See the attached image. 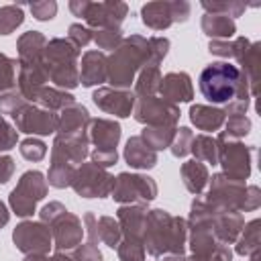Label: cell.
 I'll use <instances>...</instances> for the list:
<instances>
[{
    "instance_id": "obj_1",
    "label": "cell",
    "mask_w": 261,
    "mask_h": 261,
    "mask_svg": "<svg viewBox=\"0 0 261 261\" xmlns=\"http://www.w3.org/2000/svg\"><path fill=\"white\" fill-rule=\"evenodd\" d=\"M200 92L214 104L251 102V88L245 73L228 61H212L200 71Z\"/></svg>"
},
{
    "instance_id": "obj_2",
    "label": "cell",
    "mask_w": 261,
    "mask_h": 261,
    "mask_svg": "<svg viewBox=\"0 0 261 261\" xmlns=\"http://www.w3.org/2000/svg\"><path fill=\"white\" fill-rule=\"evenodd\" d=\"M188 241V224L181 216H175L163 208L147 212L143 245L151 257L184 255Z\"/></svg>"
},
{
    "instance_id": "obj_3",
    "label": "cell",
    "mask_w": 261,
    "mask_h": 261,
    "mask_svg": "<svg viewBox=\"0 0 261 261\" xmlns=\"http://www.w3.org/2000/svg\"><path fill=\"white\" fill-rule=\"evenodd\" d=\"M149 63H151L149 39L141 35L124 37L122 43L110 55H106L110 88L130 90V84H135V77L141 71V67Z\"/></svg>"
},
{
    "instance_id": "obj_4",
    "label": "cell",
    "mask_w": 261,
    "mask_h": 261,
    "mask_svg": "<svg viewBox=\"0 0 261 261\" xmlns=\"http://www.w3.org/2000/svg\"><path fill=\"white\" fill-rule=\"evenodd\" d=\"M188 224V245H190V257L188 261H232L230 245H224L218 241L214 230L210 228L200 198L192 200L190 216L186 220Z\"/></svg>"
},
{
    "instance_id": "obj_5",
    "label": "cell",
    "mask_w": 261,
    "mask_h": 261,
    "mask_svg": "<svg viewBox=\"0 0 261 261\" xmlns=\"http://www.w3.org/2000/svg\"><path fill=\"white\" fill-rule=\"evenodd\" d=\"M208 194L206 202L237 212H253L261 206V190L257 186H245L241 179H232L224 173H214L208 179Z\"/></svg>"
},
{
    "instance_id": "obj_6",
    "label": "cell",
    "mask_w": 261,
    "mask_h": 261,
    "mask_svg": "<svg viewBox=\"0 0 261 261\" xmlns=\"http://www.w3.org/2000/svg\"><path fill=\"white\" fill-rule=\"evenodd\" d=\"M43 63L49 73V82L59 90H73L80 86V49L69 39H49L43 53Z\"/></svg>"
},
{
    "instance_id": "obj_7",
    "label": "cell",
    "mask_w": 261,
    "mask_h": 261,
    "mask_svg": "<svg viewBox=\"0 0 261 261\" xmlns=\"http://www.w3.org/2000/svg\"><path fill=\"white\" fill-rule=\"evenodd\" d=\"M69 10L73 16H80L88 22V29H112L118 31L128 14L126 2L120 0H106V2H90V0H71Z\"/></svg>"
},
{
    "instance_id": "obj_8",
    "label": "cell",
    "mask_w": 261,
    "mask_h": 261,
    "mask_svg": "<svg viewBox=\"0 0 261 261\" xmlns=\"http://www.w3.org/2000/svg\"><path fill=\"white\" fill-rule=\"evenodd\" d=\"M47 196V179L41 171L29 169L20 175L16 188L8 196V204L16 216H33L37 210V202Z\"/></svg>"
},
{
    "instance_id": "obj_9",
    "label": "cell",
    "mask_w": 261,
    "mask_h": 261,
    "mask_svg": "<svg viewBox=\"0 0 261 261\" xmlns=\"http://www.w3.org/2000/svg\"><path fill=\"white\" fill-rule=\"evenodd\" d=\"M216 145H218V165L222 167V173L241 181L249 179L251 163H253V147L237 139H228L222 133H218Z\"/></svg>"
},
{
    "instance_id": "obj_10",
    "label": "cell",
    "mask_w": 261,
    "mask_h": 261,
    "mask_svg": "<svg viewBox=\"0 0 261 261\" xmlns=\"http://www.w3.org/2000/svg\"><path fill=\"white\" fill-rule=\"evenodd\" d=\"M157 181L145 173L122 171L114 177V188L110 198L118 204H149L157 198Z\"/></svg>"
},
{
    "instance_id": "obj_11",
    "label": "cell",
    "mask_w": 261,
    "mask_h": 261,
    "mask_svg": "<svg viewBox=\"0 0 261 261\" xmlns=\"http://www.w3.org/2000/svg\"><path fill=\"white\" fill-rule=\"evenodd\" d=\"M190 2L186 0H157L141 6V20L147 29L165 31L175 22H186L190 16Z\"/></svg>"
},
{
    "instance_id": "obj_12",
    "label": "cell",
    "mask_w": 261,
    "mask_h": 261,
    "mask_svg": "<svg viewBox=\"0 0 261 261\" xmlns=\"http://www.w3.org/2000/svg\"><path fill=\"white\" fill-rule=\"evenodd\" d=\"M69 188H73V192L82 198H108L114 188V175L92 161H84L80 167H75V175Z\"/></svg>"
},
{
    "instance_id": "obj_13",
    "label": "cell",
    "mask_w": 261,
    "mask_h": 261,
    "mask_svg": "<svg viewBox=\"0 0 261 261\" xmlns=\"http://www.w3.org/2000/svg\"><path fill=\"white\" fill-rule=\"evenodd\" d=\"M179 114V106L159 96H141L133 108L135 120L145 126H177Z\"/></svg>"
},
{
    "instance_id": "obj_14",
    "label": "cell",
    "mask_w": 261,
    "mask_h": 261,
    "mask_svg": "<svg viewBox=\"0 0 261 261\" xmlns=\"http://www.w3.org/2000/svg\"><path fill=\"white\" fill-rule=\"evenodd\" d=\"M12 120H14V128L18 133L33 135V137H47V135L57 133L59 114L27 102L20 110H16L12 114Z\"/></svg>"
},
{
    "instance_id": "obj_15",
    "label": "cell",
    "mask_w": 261,
    "mask_h": 261,
    "mask_svg": "<svg viewBox=\"0 0 261 261\" xmlns=\"http://www.w3.org/2000/svg\"><path fill=\"white\" fill-rule=\"evenodd\" d=\"M12 243L24 255H33V253L47 255L49 249L53 247L51 228L41 220H22L12 230Z\"/></svg>"
},
{
    "instance_id": "obj_16",
    "label": "cell",
    "mask_w": 261,
    "mask_h": 261,
    "mask_svg": "<svg viewBox=\"0 0 261 261\" xmlns=\"http://www.w3.org/2000/svg\"><path fill=\"white\" fill-rule=\"evenodd\" d=\"M204 216L210 224V228L214 230V234L218 237V241H222L224 245H234V241L241 234V228L245 224L243 212L237 210H224V208H216L212 204H208L204 198H200Z\"/></svg>"
},
{
    "instance_id": "obj_17",
    "label": "cell",
    "mask_w": 261,
    "mask_h": 261,
    "mask_svg": "<svg viewBox=\"0 0 261 261\" xmlns=\"http://www.w3.org/2000/svg\"><path fill=\"white\" fill-rule=\"evenodd\" d=\"M49 228H51L55 253H67V251H73L77 245H82V237H84L82 220L75 214H71L69 210L59 214L49 224Z\"/></svg>"
},
{
    "instance_id": "obj_18",
    "label": "cell",
    "mask_w": 261,
    "mask_h": 261,
    "mask_svg": "<svg viewBox=\"0 0 261 261\" xmlns=\"http://www.w3.org/2000/svg\"><path fill=\"white\" fill-rule=\"evenodd\" d=\"M94 104L106 112L112 114L116 118H128L133 114L137 96L130 90H118V88H98L92 94Z\"/></svg>"
},
{
    "instance_id": "obj_19",
    "label": "cell",
    "mask_w": 261,
    "mask_h": 261,
    "mask_svg": "<svg viewBox=\"0 0 261 261\" xmlns=\"http://www.w3.org/2000/svg\"><path fill=\"white\" fill-rule=\"evenodd\" d=\"M90 155L88 135H55L51 145V161L55 163H84Z\"/></svg>"
},
{
    "instance_id": "obj_20",
    "label": "cell",
    "mask_w": 261,
    "mask_h": 261,
    "mask_svg": "<svg viewBox=\"0 0 261 261\" xmlns=\"http://www.w3.org/2000/svg\"><path fill=\"white\" fill-rule=\"evenodd\" d=\"M237 51H234V57L237 63L241 65L239 69L245 73L247 82H249V88H251V98L257 96V86H259V51H261V43L255 41L251 43L247 37H237Z\"/></svg>"
},
{
    "instance_id": "obj_21",
    "label": "cell",
    "mask_w": 261,
    "mask_h": 261,
    "mask_svg": "<svg viewBox=\"0 0 261 261\" xmlns=\"http://www.w3.org/2000/svg\"><path fill=\"white\" fill-rule=\"evenodd\" d=\"M157 94H159V98H163L175 106L181 102H192V98H194L192 77L186 71H169L161 77Z\"/></svg>"
},
{
    "instance_id": "obj_22",
    "label": "cell",
    "mask_w": 261,
    "mask_h": 261,
    "mask_svg": "<svg viewBox=\"0 0 261 261\" xmlns=\"http://www.w3.org/2000/svg\"><path fill=\"white\" fill-rule=\"evenodd\" d=\"M49 82V73L45 63H29V65H20L18 63V77H16V90L22 94V98L27 102H35L37 94L41 88H45Z\"/></svg>"
},
{
    "instance_id": "obj_23",
    "label": "cell",
    "mask_w": 261,
    "mask_h": 261,
    "mask_svg": "<svg viewBox=\"0 0 261 261\" xmlns=\"http://www.w3.org/2000/svg\"><path fill=\"white\" fill-rule=\"evenodd\" d=\"M149 208L145 204H122L116 210V220L122 230V239H135L143 241L145 222H147Z\"/></svg>"
},
{
    "instance_id": "obj_24",
    "label": "cell",
    "mask_w": 261,
    "mask_h": 261,
    "mask_svg": "<svg viewBox=\"0 0 261 261\" xmlns=\"http://www.w3.org/2000/svg\"><path fill=\"white\" fill-rule=\"evenodd\" d=\"M122 128L114 118H92L88 124V139L94 149H116Z\"/></svg>"
},
{
    "instance_id": "obj_25",
    "label": "cell",
    "mask_w": 261,
    "mask_h": 261,
    "mask_svg": "<svg viewBox=\"0 0 261 261\" xmlns=\"http://www.w3.org/2000/svg\"><path fill=\"white\" fill-rule=\"evenodd\" d=\"M108 82L106 55L102 51H86L80 61V84L84 88H94Z\"/></svg>"
},
{
    "instance_id": "obj_26",
    "label": "cell",
    "mask_w": 261,
    "mask_h": 261,
    "mask_svg": "<svg viewBox=\"0 0 261 261\" xmlns=\"http://www.w3.org/2000/svg\"><path fill=\"white\" fill-rule=\"evenodd\" d=\"M90 120L92 116L88 108L80 102H73L59 112V124L55 135H88Z\"/></svg>"
},
{
    "instance_id": "obj_27",
    "label": "cell",
    "mask_w": 261,
    "mask_h": 261,
    "mask_svg": "<svg viewBox=\"0 0 261 261\" xmlns=\"http://www.w3.org/2000/svg\"><path fill=\"white\" fill-rule=\"evenodd\" d=\"M122 157H124L126 165L133 167V169H153L157 165V153L139 135L130 137L126 141Z\"/></svg>"
},
{
    "instance_id": "obj_28",
    "label": "cell",
    "mask_w": 261,
    "mask_h": 261,
    "mask_svg": "<svg viewBox=\"0 0 261 261\" xmlns=\"http://www.w3.org/2000/svg\"><path fill=\"white\" fill-rule=\"evenodd\" d=\"M47 37L41 31H27L18 37L16 49H18V63L29 65V63H41L43 53H45Z\"/></svg>"
},
{
    "instance_id": "obj_29",
    "label": "cell",
    "mask_w": 261,
    "mask_h": 261,
    "mask_svg": "<svg viewBox=\"0 0 261 261\" xmlns=\"http://www.w3.org/2000/svg\"><path fill=\"white\" fill-rule=\"evenodd\" d=\"M224 120H226V114L218 106H208V104H192L190 106V122L200 130H206V133L220 130Z\"/></svg>"
},
{
    "instance_id": "obj_30",
    "label": "cell",
    "mask_w": 261,
    "mask_h": 261,
    "mask_svg": "<svg viewBox=\"0 0 261 261\" xmlns=\"http://www.w3.org/2000/svg\"><path fill=\"white\" fill-rule=\"evenodd\" d=\"M179 173H181V181H184L186 190L190 194H196V196H200L204 192V188L208 186V179H210L208 167L202 161H196V159H190V161L181 163Z\"/></svg>"
},
{
    "instance_id": "obj_31",
    "label": "cell",
    "mask_w": 261,
    "mask_h": 261,
    "mask_svg": "<svg viewBox=\"0 0 261 261\" xmlns=\"http://www.w3.org/2000/svg\"><path fill=\"white\" fill-rule=\"evenodd\" d=\"M200 27H202V33L216 41H228L234 33H237V22L230 18V16H224V14H206L202 16L200 20Z\"/></svg>"
},
{
    "instance_id": "obj_32",
    "label": "cell",
    "mask_w": 261,
    "mask_h": 261,
    "mask_svg": "<svg viewBox=\"0 0 261 261\" xmlns=\"http://www.w3.org/2000/svg\"><path fill=\"white\" fill-rule=\"evenodd\" d=\"M261 251V218H253L243 224L239 239L234 241V253L241 257H249L251 253Z\"/></svg>"
},
{
    "instance_id": "obj_33",
    "label": "cell",
    "mask_w": 261,
    "mask_h": 261,
    "mask_svg": "<svg viewBox=\"0 0 261 261\" xmlns=\"http://www.w3.org/2000/svg\"><path fill=\"white\" fill-rule=\"evenodd\" d=\"M73 102H75L73 94H69L65 90H59V88H53V86H45V88L39 90L33 104H37L45 110H51V112H61L65 106H69Z\"/></svg>"
},
{
    "instance_id": "obj_34",
    "label": "cell",
    "mask_w": 261,
    "mask_h": 261,
    "mask_svg": "<svg viewBox=\"0 0 261 261\" xmlns=\"http://www.w3.org/2000/svg\"><path fill=\"white\" fill-rule=\"evenodd\" d=\"M161 69L157 65H145L141 67V71L135 77V96H155L159 92V84H161Z\"/></svg>"
},
{
    "instance_id": "obj_35",
    "label": "cell",
    "mask_w": 261,
    "mask_h": 261,
    "mask_svg": "<svg viewBox=\"0 0 261 261\" xmlns=\"http://www.w3.org/2000/svg\"><path fill=\"white\" fill-rule=\"evenodd\" d=\"M190 153L194 155L196 161L218 165V145H216V139L210 137V135H206V133H202V135H194Z\"/></svg>"
},
{
    "instance_id": "obj_36",
    "label": "cell",
    "mask_w": 261,
    "mask_h": 261,
    "mask_svg": "<svg viewBox=\"0 0 261 261\" xmlns=\"http://www.w3.org/2000/svg\"><path fill=\"white\" fill-rule=\"evenodd\" d=\"M175 133H177V126H145L139 137L157 153V151L169 149Z\"/></svg>"
},
{
    "instance_id": "obj_37",
    "label": "cell",
    "mask_w": 261,
    "mask_h": 261,
    "mask_svg": "<svg viewBox=\"0 0 261 261\" xmlns=\"http://www.w3.org/2000/svg\"><path fill=\"white\" fill-rule=\"evenodd\" d=\"M98 241L110 249L118 247V243L122 241V230H120V224L114 216H100L98 218Z\"/></svg>"
},
{
    "instance_id": "obj_38",
    "label": "cell",
    "mask_w": 261,
    "mask_h": 261,
    "mask_svg": "<svg viewBox=\"0 0 261 261\" xmlns=\"http://www.w3.org/2000/svg\"><path fill=\"white\" fill-rule=\"evenodd\" d=\"M200 6L206 10V14H224V16H230L232 20L237 16H241L245 10H247V4L241 2V0H202Z\"/></svg>"
},
{
    "instance_id": "obj_39",
    "label": "cell",
    "mask_w": 261,
    "mask_h": 261,
    "mask_svg": "<svg viewBox=\"0 0 261 261\" xmlns=\"http://www.w3.org/2000/svg\"><path fill=\"white\" fill-rule=\"evenodd\" d=\"M73 175H75V165H71V163H55V161L49 163V171H47L49 186H53L57 190L69 188L71 181H73Z\"/></svg>"
},
{
    "instance_id": "obj_40",
    "label": "cell",
    "mask_w": 261,
    "mask_h": 261,
    "mask_svg": "<svg viewBox=\"0 0 261 261\" xmlns=\"http://www.w3.org/2000/svg\"><path fill=\"white\" fill-rule=\"evenodd\" d=\"M24 22V12L20 4H6L0 6V35L14 33Z\"/></svg>"
},
{
    "instance_id": "obj_41",
    "label": "cell",
    "mask_w": 261,
    "mask_h": 261,
    "mask_svg": "<svg viewBox=\"0 0 261 261\" xmlns=\"http://www.w3.org/2000/svg\"><path fill=\"white\" fill-rule=\"evenodd\" d=\"M220 133L226 135L228 139L241 141L243 137H247L251 133V118L245 114H228L224 120V130H220Z\"/></svg>"
},
{
    "instance_id": "obj_42",
    "label": "cell",
    "mask_w": 261,
    "mask_h": 261,
    "mask_svg": "<svg viewBox=\"0 0 261 261\" xmlns=\"http://www.w3.org/2000/svg\"><path fill=\"white\" fill-rule=\"evenodd\" d=\"M16 69H18V61L0 53V94L8 92V90H14L16 77H18Z\"/></svg>"
},
{
    "instance_id": "obj_43",
    "label": "cell",
    "mask_w": 261,
    "mask_h": 261,
    "mask_svg": "<svg viewBox=\"0 0 261 261\" xmlns=\"http://www.w3.org/2000/svg\"><path fill=\"white\" fill-rule=\"evenodd\" d=\"M116 255L120 261H145V245L143 241H135V239H122L116 247Z\"/></svg>"
},
{
    "instance_id": "obj_44",
    "label": "cell",
    "mask_w": 261,
    "mask_h": 261,
    "mask_svg": "<svg viewBox=\"0 0 261 261\" xmlns=\"http://www.w3.org/2000/svg\"><path fill=\"white\" fill-rule=\"evenodd\" d=\"M192 141H194V133H192V128H188V126H179L177 133H175V137H173V141H171V145H169L171 155L177 157V159L190 155Z\"/></svg>"
},
{
    "instance_id": "obj_45",
    "label": "cell",
    "mask_w": 261,
    "mask_h": 261,
    "mask_svg": "<svg viewBox=\"0 0 261 261\" xmlns=\"http://www.w3.org/2000/svg\"><path fill=\"white\" fill-rule=\"evenodd\" d=\"M18 151L27 161H41L47 155V145L37 137H29V139L20 141Z\"/></svg>"
},
{
    "instance_id": "obj_46",
    "label": "cell",
    "mask_w": 261,
    "mask_h": 261,
    "mask_svg": "<svg viewBox=\"0 0 261 261\" xmlns=\"http://www.w3.org/2000/svg\"><path fill=\"white\" fill-rule=\"evenodd\" d=\"M122 31H112V29H100L94 31V43L98 45V49H106V51H114L120 43H122Z\"/></svg>"
},
{
    "instance_id": "obj_47",
    "label": "cell",
    "mask_w": 261,
    "mask_h": 261,
    "mask_svg": "<svg viewBox=\"0 0 261 261\" xmlns=\"http://www.w3.org/2000/svg\"><path fill=\"white\" fill-rule=\"evenodd\" d=\"M24 104H27V100L22 98V94H20L16 88L0 94V114L12 116V114H14L16 110H20Z\"/></svg>"
},
{
    "instance_id": "obj_48",
    "label": "cell",
    "mask_w": 261,
    "mask_h": 261,
    "mask_svg": "<svg viewBox=\"0 0 261 261\" xmlns=\"http://www.w3.org/2000/svg\"><path fill=\"white\" fill-rule=\"evenodd\" d=\"M18 143V130L0 114V153L14 149Z\"/></svg>"
},
{
    "instance_id": "obj_49",
    "label": "cell",
    "mask_w": 261,
    "mask_h": 261,
    "mask_svg": "<svg viewBox=\"0 0 261 261\" xmlns=\"http://www.w3.org/2000/svg\"><path fill=\"white\" fill-rule=\"evenodd\" d=\"M67 39H69L71 45H75L77 49H82V47H86L94 39V31L88 29V27H84V24H80V22H73L67 29Z\"/></svg>"
},
{
    "instance_id": "obj_50",
    "label": "cell",
    "mask_w": 261,
    "mask_h": 261,
    "mask_svg": "<svg viewBox=\"0 0 261 261\" xmlns=\"http://www.w3.org/2000/svg\"><path fill=\"white\" fill-rule=\"evenodd\" d=\"M29 8H31L33 16L41 22L51 20L57 14V2L55 0H35V2L29 4Z\"/></svg>"
},
{
    "instance_id": "obj_51",
    "label": "cell",
    "mask_w": 261,
    "mask_h": 261,
    "mask_svg": "<svg viewBox=\"0 0 261 261\" xmlns=\"http://www.w3.org/2000/svg\"><path fill=\"white\" fill-rule=\"evenodd\" d=\"M169 39L165 37H149V53H151V63L149 65H157L165 59L167 51H169Z\"/></svg>"
},
{
    "instance_id": "obj_52",
    "label": "cell",
    "mask_w": 261,
    "mask_h": 261,
    "mask_svg": "<svg viewBox=\"0 0 261 261\" xmlns=\"http://www.w3.org/2000/svg\"><path fill=\"white\" fill-rule=\"evenodd\" d=\"M73 261H102V253L96 245L86 243V245H77L71 253Z\"/></svg>"
},
{
    "instance_id": "obj_53",
    "label": "cell",
    "mask_w": 261,
    "mask_h": 261,
    "mask_svg": "<svg viewBox=\"0 0 261 261\" xmlns=\"http://www.w3.org/2000/svg\"><path fill=\"white\" fill-rule=\"evenodd\" d=\"M90 157H92V163L106 169V167H110L118 161V151L116 149H92Z\"/></svg>"
},
{
    "instance_id": "obj_54",
    "label": "cell",
    "mask_w": 261,
    "mask_h": 261,
    "mask_svg": "<svg viewBox=\"0 0 261 261\" xmlns=\"http://www.w3.org/2000/svg\"><path fill=\"white\" fill-rule=\"evenodd\" d=\"M208 51L212 55H218V57H234V51H237V41H216L212 39L208 43Z\"/></svg>"
},
{
    "instance_id": "obj_55",
    "label": "cell",
    "mask_w": 261,
    "mask_h": 261,
    "mask_svg": "<svg viewBox=\"0 0 261 261\" xmlns=\"http://www.w3.org/2000/svg\"><path fill=\"white\" fill-rule=\"evenodd\" d=\"M67 208L61 204V202H49V204H45L41 210H39V216H41V222H45L47 226L59 216V214H63Z\"/></svg>"
},
{
    "instance_id": "obj_56",
    "label": "cell",
    "mask_w": 261,
    "mask_h": 261,
    "mask_svg": "<svg viewBox=\"0 0 261 261\" xmlns=\"http://www.w3.org/2000/svg\"><path fill=\"white\" fill-rule=\"evenodd\" d=\"M84 234H88L92 245L100 243L98 241V218L94 216V212H86L84 214Z\"/></svg>"
},
{
    "instance_id": "obj_57",
    "label": "cell",
    "mask_w": 261,
    "mask_h": 261,
    "mask_svg": "<svg viewBox=\"0 0 261 261\" xmlns=\"http://www.w3.org/2000/svg\"><path fill=\"white\" fill-rule=\"evenodd\" d=\"M14 167H16L14 165V159L10 155H2L0 153V184H6L12 177Z\"/></svg>"
},
{
    "instance_id": "obj_58",
    "label": "cell",
    "mask_w": 261,
    "mask_h": 261,
    "mask_svg": "<svg viewBox=\"0 0 261 261\" xmlns=\"http://www.w3.org/2000/svg\"><path fill=\"white\" fill-rule=\"evenodd\" d=\"M8 220H10V212H8L6 204L0 200V228H2V226H6V224H8Z\"/></svg>"
},
{
    "instance_id": "obj_59",
    "label": "cell",
    "mask_w": 261,
    "mask_h": 261,
    "mask_svg": "<svg viewBox=\"0 0 261 261\" xmlns=\"http://www.w3.org/2000/svg\"><path fill=\"white\" fill-rule=\"evenodd\" d=\"M22 261H49L47 255H41V253H33V255H24Z\"/></svg>"
},
{
    "instance_id": "obj_60",
    "label": "cell",
    "mask_w": 261,
    "mask_h": 261,
    "mask_svg": "<svg viewBox=\"0 0 261 261\" xmlns=\"http://www.w3.org/2000/svg\"><path fill=\"white\" fill-rule=\"evenodd\" d=\"M157 261H188V257H184V255H163Z\"/></svg>"
},
{
    "instance_id": "obj_61",
    "label": "cell",
    "mask_w": 261,
    "mask_h": 261,
    "mask_svg": "<svg viewBox=\"0 0 261 261\" xmlns=\"http://www.w3.org/2000/svg\"><path fill=\"white\" fill-rule=\"evenodd\" d=\"M49 261H73V259L69 255H65V253H55V255L49 257Z\"/></svg>"
},
{
    "instance_id": "obj_62",
    "label": "cell",
    "mask_w": 261,
    "mask_h": 261,
    "mask_svg": "<svg viewBox=\"0 0 261 261\" xmlns=\"http://www.w3.org/2000/svg\"><path fill=\"white\" fill-rule=\"evenodd\" d=\"M259 259H261V251H255V253H251V255H249V259H247V261H259Z\"/></svg>"
}]
</instances>
